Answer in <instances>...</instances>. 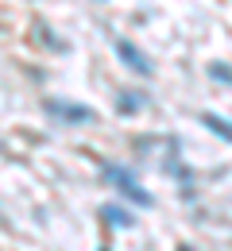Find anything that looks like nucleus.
Segmentation results:
<instances>
[{
    "instance_id": "nucleus-1",
    "label": "nucleus",
    "mask_w": 232,
    "mask_h": 251,
    "mask_svg": "<svg viewBox=\"0 0 232 251\" xmlns=\"http://www.w3.org/2000/svg\"><path fill=\"white\" fill-rule=\"evenodd\" d=\"M101 174H104V178H108L112 186L120 189V193H124L128 201H139L143 209H151V205H155V201H151V193L139 186V178H135L132 170H124V166H101Z\"/></svg>"
},
{
    "instance_id": "nucleus-2",
    "label": "nucleus",
    "mask_w": 232,
    "mask_h": 251,
    "mask_svg": "<svg viewBox=\"0 0 232 251\" xmlns=\"http://www.w3.org/2000/svg\"><path fill=\"white\" fill-rule=\"evenodd\" d=\"M47 112L58 116V120H66V124H89V120H97L93 108H85V104H70V100H58V97L47 100Z\"/></svg>"
},
{
    "instance_id": "nucleus-3",
    "label": "nucleus",
    "mask_w": 232,
    "mask_h": 251,
    "mask_svg": "<svg viewBox=\"0 0 232 251\" xmlns=\"http://www.w3.org/2000/svg\"><path fill=\"white\" fill-rule=\"evenodd\" d=\"M112 50H116V54H120V58L128 62V70H135V74H143V77L151 74V62H147V54H143L139 47H132L128 39H112Z\"/></svg>"
},
{
    "instance_id": "nucleus-4",
    "label": "nucleus",
    "mask_w": 232,
    "mask_h": 251,
    "mask_svg": "<svg viewBox=\"0 0 232 251\" xmlns=\"http://www.w3.org/2000/svg\"><path fill=\"white\" fill-rule=\"evenodd\" d=\"M101 217L108 220L112 228H132V217H128L124 209H116V205H104V209H101Z\"/></svg>"
},
{
    "instance_id": "nucleus-5",
    "label": "nucleus",
    "mask_w": 232,
    "mask_h": 251,
    "mask_svg": "<svg viewBox=\"0 0 232 251\" xmlns=\"http://www.w3.org/2000/svg\"><path fill=\"white\" fill-rule=\"evenodd\" d=\"M201 124H205V127H213V131H217L221 139H232V124H229V120H221L217 112H205V116H201Z\"/></svg>"
},
{
    "instance_id": "nucleus-6",
    "label": "nucleus",
    "mask_w": 232,
    "mask_h": 251,
    "mask_svg": "<svg viewBox=\"0 0 232 251\" xmlns=\"http://www.w3.org/2000/svg\"><path fill=\"white\" fill-rule=\"evenodd\" d=\"M116 108H120L124 116H132V112L143 108V97H139V93H120V104H116Z\"/></svg>"
},
{
    "instance_id": "nucleus-7",
    "label": "nucleus",
    "mask_w": 232,
    "mask_h": 251,
    "mask_svg": "<svg viewBox=\"0 0 232 251\" xmlns=\"http://www.w3.org/2000/svg\"><path fill=\"white\" fill-rule=\"evenodd\" d=\"M209 77H217V81H225V85H232V70L225 62H213L209 66Z\"/></svg>"
},
{
    "instance_id": "nucleus-8",
    "label": "nucleus",
    "mask_w": 232,
    "mask_h": 251,
    "mask_svg": "<svg viewBox=\"0 0 232 251\" xmlns=\"http://www.w3.org/2000/svg\"><path fill=\"white\" fill-rule=\"evenodd\" d=\"M178 251H194V248H178Z\"/></svg>"
}]
</instances>
